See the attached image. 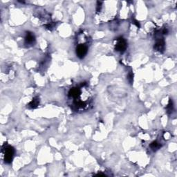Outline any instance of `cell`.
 Returning a JSON list of instances; mask_svg holds the SVG:
<instances>
[{
  "mask_svg": "<svg viewBox=\"0 0 177 177\" xmlns=\"http://www.w3.org/2000/svg\"><path fill=\"white\" fill-rule=\"evenodd\" d=\"M2 153L3 154V158L5 162L7 163L11 162L13 158L14 154H15V149L11 146H7L2 149Z\"/></svg>",
  "mask_w": 177,
  "mask_h": 177,
  "instance_id": "1",
  "label": "cell"
},
{
  "mask_svg": "<svg viewBox=\"0 0 177 177\" xmlns=\"http://www.w3.org/2000/svg\"><path fill=\"white\" fill-rule=\"evenodd\" d=\"M88 52V46L86 44H79L76 47L77 56L80 59L84 58Z\"/></svg>",
  "mask_w": 177,
  "mask_h": 177,
  "instance_id": "2",
  "label": "cell"
},
{
  "mask_svg": "<svg viewBox=\"0 0 177 177\" xmlns=\"http://www.w3.org/2000/svg\"><path fill=\"white\" fill-rule=\"evenodd\" d=\"M115 50L117 51L120 52V53H123L127 48V42L122 37H119L116 39V43L115 44Z\"/></svg>",
  "mask_w": 177,
  "mask_h": 177,
  "instance_id": "3",
  "label": "cell"
},
{
  "mask_svg": "<svg viewBox=\"0 0 177 177\" xmlns=\"http://www.w3.org/2000/svg\"><path fill=\"white\" fill-rule=\"evenodd\" d=\"M35 36H34L32 32H28L26 33V37H25V43L27 45H31L33 44L34 42H35Z\"/></svg>",
  "mask_w": 177,
  "mask_h": 177,
  "instance_id": "4",
  "label": "cell"
},
{
  "mask_svg": "<svg viewBox=\"0 0 177 177\" xmlns=\"http://www.w3.org/2000/svg\"><path fill=\"white\" fill-rule=\"evenodd\" d=\"M164 47H165V41H164L162 38H159L158 40H156V44H155V49L158 51L161 52L164 50Z\"/></svg>",
  "mask_w": 177,
  "mask_h": 177,
  "instance_id": "5",
  "label": "cell"
},
{
  "mask_svg": "<svg viewBox=\"0 0 177 177\" xmlns=\"http://www.w3.org/2000/svg\"><path fill=\"white\" fill-rule=\"evenodd\" d=\"M39 103V100L38 97H35V98L32 99L31 102L28 104V106H29L30 108H33L34 109V108H36L37 106H38Z\"/></svg>",
  "mask_w": 177,
  "mask_h": 177,
  "instance_id": "6",
  "label": "cell"
},
{
  "mask_svg": "<svg viewBox=\"0 0 177 177\" xmlns=\"http://www.w3.org/2000/svg\"><path fill=\"white\" fill-rule=\"evenodd\" d=\"M150 147H151V148H152L153 149H158V148L160 147V144L158 143L157 142H153L150 145Z\"/></svg>",
  "mask_w": 177,
  "mask_h": 177,
  "instance_id": "7",
  "label": "cell"
}]
</instances>
